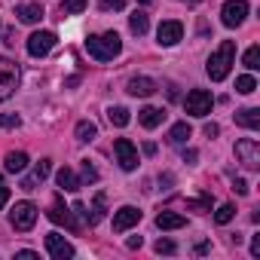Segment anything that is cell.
I'll list each match as a JSON object with an SVG mask.
<instances>
[{
  "label": "cell",
  "mask_w": 260,
  "mask_h": 260,
  "mask_svg": "<svg viewBox=\"0 0 260 260\" xmlns=\"http://www.w3.org/2000/svg\"><path fill=\"white\" fill-rule=\"evenodd\" d=\"M104 214H107V196H104V193H98V196H95V202H92V208H86V223H89V226H95Z\"/></svg>",
  "instance_id": "obj_20"
},
{
  "label": "cell",
  "mask_w": 260,
  "mask_h": 260,
  "mask_svg": "<svg viewBox=\"0 0 260 260\" xmlns=\"http://www.w3.org/2000/svg\"><path fill=\"white\" fill-rule=\"evenodd\" d=\"M236 122H239L242 128H251V132H257V128H260V110H257V107L236 110Z\"/></svg>",
  "instance_id": "obj_18"
},
{
  "label": "cell",
  "mask_w": 260,
  "mask_h": 260,
  "mask_svg": "<svg viewBox=\"0 0 260 260\" xmlns=\"http://www.w3.org/2000/svg\"><path fill=\"white\" fill-rule=\"evenodd\" d=\"M128 248H141V236H132V239H128Z\"/></svg>",
  "instance_id": "obj_41"
},
{
  "label": "cell",
  "mask_w": 260,
  "mask_h": 260,
  "mask_svg": "<svg viewBox=\"0 0 260 260\" xmlns=\"http://www.w3.org/2000/svg\"><path fill=\"white\" fill-rule=\"evenodd\" d=\"M251 257H260V236L251 239Z\"/></svg>",
  "instance_id": "obj_37"
},
{
  "label": "cell",
  "mask_w": 260,
  "mask_h": 260,
  "mask_svg": "<svg viewBox=\"0 0 260 260\" xmlns=\"http://www.w3.org/2000/svg\"><path fill=\"white\" fill-rule=\"evenodd\" d=\"M184 162H196V150H187L184 153Z\"/></svg>",
  "instance_id": "obj_43"
},
{
  "label": "cell",
  "mask_w": 260,
  "mask_h": 260,
  "mask_svg": "<svg viewBox=\"0 0 260 260\" xmlns=\"http://www.w3.org/2000/svg\"><path fill=\"white\" fill-rule=\"evenodd\" d=\"M10 202V187H0V208Z\"/></svg>",
  "instance_id": "obj_38"
},
{
  "label": "cell",
  "mask_w": 260,
  "mask_h": 260,
  "mask_svg": "<svg viewBox=\"0 0 260 260\" xmlns=\"http://www.w3.org/2000/svg\"><path fill=\"white\" fill-rule=\"evenodd\" d=\"M16 16H19V22H25V25H37V22L43 19V7H40V4H22V7H16Z\"/></svg>",
  "instance_id": "obj_16"
},
{
  "label": "cell",
  "mask_w": 260,
  "mask_h": 260,
  "mask_svg": "<svg viewBox=\"0 0 260 260\" xmlns=\"http://www.w3.org/2000/svg\"><path fill=\"white\" fill-rule=\"evenodd\" d=\"M175 251H178L175 242H169V239H159L156 242V254H175Z\"/></svg>",
  "instance_id": "obj_35"
},
{
  "label": "cell",
  "mask_w": 260,
  "mask_h": 260,
  "mask_svg": "<svg viewBox=\"0 0 260 260\" xmlns=\"http://www.w3.org/2000/svg\"><path fill=\"white\" fill-rule=\"evenodd\" d=\"M211 104H214V98H211V92H205V89H193V92H187V98H184V110H187L190 116H208V113H211Z\"/></svg>",
  "instance_id": "obj_3"
},
{
  "label": "cell",
  "mask_w": 260,
  "mask_h": 260,
  "mask_svg": "<svg viewBox=\"0 0 260 260\" xmlns=\"http://www.w3.org/2000/svg\"><path fill=\"white\" fill-rule=\"evenodd\" d=\"M245 16H248V4H245V0H226L223 10H220V22L226 28H239L245 22Z\"/></svg>",
  "instance_id": "obj_9"
},
{
  "label": "cell",
  "mask_w": 260,
  "mask_h": 260,
  "mask_svg": "<svg viewBox=\"0 0 260 260\" xmlns=\"http://www.w3.org/2000/svg\"><path fill=\"white\" fill-rule=\"evenodd\" d=\"M236 159H239L245 169L257 172V169H260V144H257L254 138H242V141H236Z\"/></svg>",
  "instance_id": "obj_6"
},
{
  "label": "cell",
  "mask_w": 260,
  "mask_h": 260,
  "mask_svg": "<svg viewBox=\"0 0 260 260\" xmlns=\"http://www.w3.org/2000/svg\"><path fill=\"white\" fill-rule=\"evenodd\" d=\"M187 220H184V214H178V211H159L156 214V226L159 230H181Z\"/></svg>",
  "instance_id": "obj_21"
},
{
  "label": "cell",
  "mask_w": 260,
  "mask_h": 260,
  "mask_svg": "<svg viewBox=\"0 0 260 260\" xmlns=\"http://www.w3.org/2000/svg\"><path fill=\"white\" fill-rule=\"evenodd\" d=\"M74 135H77V141L89 144V141H95V135H98V125H95V122H89V119H80V122H77V128H74Z\"/></svg>",
  "instance_id": "obj_22"
},
{
  "label": "cell",
  "mask_w": 260,
  "mask_h": 260,
  "mask_svg": "<svg viewBox=\"0 0 260 260\" xmlns=\"http://www.w3.org/2000/svg\"><path fill=\"white\" fill-rule=\"evenodd\" d=\"M55 43H58V37H55L52 31H34V34L28 37V52H31L34 58H43V55L52 52Z\"/></svg>",
  "instance_id": "obj_8"
},
{
  "label": "cell",
  "mask_w": 260,
  "mask_h": 260,
  "mask_svg": "<svg viewBox=\"0 0 260 260\" xmlns=\"http://www.w3.org/2000/svg\"><path fill=\"white\" fill-rule=\"evenodd\" d=\"M107 119H110V125L122 128V125H128V119H132V116H128L125 107H110V110H107Z\"/></svg>",
  "instance_id": "obj_26"
},
{
  "label": "cell",
  "mask_w": 260,
  "mask_h": 260,
  "mask_svg": "<svg viewBox=\"0 0 260 260\" xmlns=\"http://www.w3.org/2000/svg\"><path fill=\"white\" fill-rule=\"evenodd\" d=\"M233 190H236L239 196H245V193H248V181H242V178H236V184H233Z\"/></svg>",
  "instance_id": "obj_36"
},
{
  "label": "cell",
  "mask_w": 260,
  "mask_h": 260,
  "mask_svg": "<svg viewBox=\"0 0 260 260\" xmlns=\"http://www.w3.org/2000/svg\"><path fill=\"white\" fill-rule=\"evenodd\" d=\"M83 181H86V184H95V181H98V172H95V166H92L89 159H83Z\"/></svg>",
  "instance_id": "obj_34"
},
{
  "label": "cell",
  "mask_w": 260,
  "mask_h": 260,
  "mask_svg": "<svg viewBox=\"0 0 260 260\" xmlns=\"http://www.w3.org/2000/svg\"><path fill=\"white\" fill-rule=\"evenodd\" d=\"M86 52L95 58V61H113L119 52H122V40L116 31H107V34H89L86 37Z\"/></svg>",
  "instance_id": "obj_1"
},
{
  "label": "cell",
  "mask_w": 260,
  "mask_h": 260,
  "mask_svg": "<svg viewBox=\"0 0 260 260\" xmlns=\"http://www.w3.org/2000/svg\"><path fill=\"white\" fill-rule=\"evenodd\" d=\"M25 166H28V153H22V150H16V153H7V159H4V169L7 172H25Z\"/></svg>",
  "instance_id": "obj_24"
},
{
  "label": "cell",
  "mask_w": 260,
  "mask_h": 260,
  "mask_svg": "<svg viewBox=\"0 0 260 260\" xmlns=\"http://www.w3.org/2000/svg\"><path fill=\"white\" fill-rule=\"evenodd\" d=\"M125 89H128V95H135V98H147V95H153L159 86H156V80H150V77H132Z\"/></svg>",
  "instance_id": "obj_15"
},
{
  "label": "cell",
  "mask_w": 260,
  "mask_h": 260,
  "mask_svg": "<svg viewBox=\"0 0 260 260\" xmlns=\"http://www.w3.org/2000/svg\"><path fill=\"white\" fill-rule=\"evenodd\" d=\"M0 125H4V128H19L22 125V116L19 113H4V116H0Z\"/></svg>",
  "instance_id": "obj_33"
},
{
  "label": "cell",
  "mask_w": 260,
  "mask_h": 260,
  "mask_svg": "<svg viewBox=\"0 0 260 260\" xmlns=\"http://www.w3.org/2000/svg\"><path fill=\"white\" fill-rule=\"evenodd\" d=\"M184 4H202V0H184Z\"/></svg>",
  "instance_id": "obj_44"
},
{
  "label": "cell",
  "mask_w": 260,
  "mask_h": 260,
  "mask_svg": "<svg viewBox=\"0 0 260 260\" xmlns=\"http://www.w3.org/2000/svg\"><path fill=\"white\" fill-rule=\"evenodd\" d=\"M49 220H52V223H58V226H68L71 233H77L74 214H71V208L61 202V196H55V199H52V205H49Z\"/></svg>",
  "instance_id": "obj_11"
},
{
  "label": "cell",
  "mask_w": 260,
  "mask_h": 260,
  "mask_svg": "<svg viewBox=\"0 0 260 260\" xmlns=\"http://www.w3.org/2000/svg\"><path fill=\"white\" fill-rule=\"evenodd\" d=\"M16 257H22V260H37V251H19Z\"/></svg>",
  "instance_id": "obj_40"
},
{
  "label": "cell",
  "mask_w": 260,
  "mask_h": 260,
  "mask_svg": "<svg viewBox=\"0 0 260 260\" xmlns=\"http://www.w3.org/2000/svg\"><path fill=\"white\" fill-rule=\"evenodd\" d=\"M187 208L205 214V211H211V199H187Z\"/></svg>",
  "instance_id": "obj_31"
},
{
  "label": "cell",
  "mask_w": 260,
  "mask_h": 260,
  "mask_svg": "<svg viewBox=\"0 0 260 260\" xmlns=\"http://www.w3.org/2000/svg\"><path fill=\"white\" fill-rule=\"evenodd\" d=\"M245 68H248V71H257V68H260V46H251V49L245 52Z\"/></svg>",
  "instance_id": "obj_29"
},
{
  "label": "cell",
  "mask_w": 260,
  "mask_h": 260,
  "mask_svg": "<svg viewBox=\"0 0 260 260\" xmlns=\"http://www.w3.org/2000/svg\"><path fill=\"white\" fill-rule=\"evenodd\" d=\"M125 7V0H98V10H104V13H119Z\"/></svg>",
  "instance_id": "obj_32"
},
{
  "label": "cell",
  "mask_w": 260,
  "mask_h": 260,
  "mask_svg": "<svg viewBox=\"0 0 260 260\" xmlns=\"http://www.w3.org/2000/svg\"><path fill=\"white\" fill-rule=\"evenodd\" d=\"M89 0H64L61 4V16H74V13H83Z\"/></svg>",
  "instance_id": "obj_28"
},
{
  "label": "cell",
  "mask_w": 260,
  "mask_h": 260,
  "mask_svg": "<svg viewBox=\"0 0 260 260\" xmlns=\"http://www.w3.org/2000/svg\"><path fill=\"white\" fill-rule=\"evenodd\" d=\"M113 153H116V162L125 172H135L138 169V150H135V144L128 141V138H116L113 141Z\"/></svg>",
  "instance_id": "obj_7"
},
{
  "label": "cell",
  "mask_w": 260,
  "mask_h": 260,
  "mask_svg": "<svg viewBox=\"0 0 260 260\" xmlns=\"http://www.w3.org/2000/svg\"><path fill=\"white\" fill-rule=\"evenodd\" d=\"M141 4H153V0H141Z\"/></svg>",
  "instance_id": "obj_45"
},
{
  "label": "cell",
  "mask_w": 260,
  "mask_h": 260,
  "mask_svg": "<svg viewBox=\"0 0 260 260\" xmlns=\"http://www.w3.org/2000/svg\"><path fill=\"white\" fill-rule=\"evenodd\" d=\"M162 119H166V110H159V107H144V110H138V122H141L144 128H156V125H162Z\"/></svg>",
  "instance_id": "obj_19"
},
{
  "label": "cell",
  "mask_w": 260,
  "mask_h": 260,
  "mask_svg": "<svg viewBox=\"0 0 260 260\" xmlns=\"http://www.w3.org/2000/svg\"><path fill=\"white\" fill-rule=\"evenodd\" d=\"M46 251H49L52 260H71L74 257V245L64 242V236H58V233H49L46 236Z\"/></svg>",
  "instance_id": "obj_12"
},
{
  "label": "cell",
  "mask_w": 260,
  "mask_h": 260,
  "mask_svg": "<svg viewBox=\"0 0 260 260\" xmlns=\"http://www.w3.org/2000/svg\"><path fill=\"white\" fill-rule=\"evenodd\" d=\"M10 223H13V230L28 233V230L37 223V205H34V202H16V208H13V214H10Z\"/></svg>",
  "instance_id": "obj_4"
},
{
  "label": "cell",
  "mask_w": 260,
  "mask_h": 260,
  "mask_svg": "<svg viewBox=\"0 0 260 260\" xmlns=\"http://www.w3.org/2000/svg\"><path fill=\"white\" fill-rule=\"evenodd\" d=\"M128 28H132V34L144 37V34H147V28H150V22H147V13L135 10V13H132V19H128Z\"/></svg>",
  "instance_id": "obj_25"
},
{
  "label": "cell",
  "mask_w": 260,
  "mask_h": 260,
  "mask_svg": "<svg viewBox=\"0 0 260 260\" xmlns=\"http://www.w3.org/2000/svg\"><path fill=\"white\" fill-rule=\"evenodd\" d=\"M233 214H236V208H233V205H220V208L214 211V220L223 226V223H230V220H233Z\"/></svg>",
  "instance_id": "obj_30"
},
{
  "label": "cell",
  "mask_w": 260,
  "mask_h": 260,
  "mask_svg": "<svg viewBox=\"0 0 260 260\" xmlns=\"http://www.w3.org/2000/svg\"><path fill=\"white\" fill-rule=\"evenodd\" d=\"M141 220V211L135 205H122L116 214H113V233H125L128 226H135Z\"/></svg>",
  "instance_id": "obj_13"
},
{
  "label": "cell",
  "mask_w": 260,
  "mask_h": 260,
  "mask_svg": "<svg viewBox=\"0 0 260 260\" xmlns=\"http://www.w3.org/2000/svg\"><path fill=\"white\" fill-rule=\"evenodd\" d=\"M156 40H159V46H175V43H181V40H184V25L175 22V19L162 22L159 31H156Z\"/></svg>",
  "instance_id": "obj_10"
},
{
  "label": "cell",
  "mask_w": 260,
  "mask_h": 260,
  "mask_svg": "<svg viewBox=\"0 0 260 260\" xmlns=\"http://www.w3.org/2000/svg\"><path fill=\"white\" fill-rule=\"evenodd\" d=\"M49 172H52V159H40V162L34 166V172L22 181V190H37V184H43V181L49 178Z\"/></svg>",
  "instance_id": "obj_14"
},
{
  "label": "cell",
  "mask_w": 260,
  "mask_h": 260,
  "mask_svg": "<svg viewBox=\"0 0 260 260\" xmlns=\"http://www.w3.org/2000/svg\"><path fill=\"white\" fill-rule=\"evenodd\" d=\"M233 64H236V43H233V40H223V43L217 46V52L208 58L205 71H208V77H211L214 83H220V80H226V74H230Z\"/></svg>",
  "instance_id": "obj_2"
},
{
  "label": "cell",
  "mask_w": 260,
  "mask_h": 260,
  "mask_svg": "<svg viewBox=\"0 0 260 260\" xmlns=\"http://www.w3.org/2000/svg\"><path fill=\"white\" fill-rule=\"evenodd\" d=\"M55 181H58V187H61V190H68V193H77V190L83 187V181H80V178L74 175V169H68V166H61V169H58Z\"/></svg>",
  "instance_id": "obj_17"
},
{
  "label": "cell",
  "mask_w": 260,
  "mask_h": 260,
  "mask_svg": "<svg viewBox=\"0 0 260 260\" xmlns=\"http://www.w3.org/2000/svg\"><path fill=\"white\" fill-rule=\"evenodd\" d=\"M7 46H16V31H7Z\"/></svg>",
  "instance_id": "obj_42"
},
{
  "label": "cell",
  "mask_w": 260,
  "mask_h": 260,
  "mask_svg": "<svg viewBox=\"0 0 260 260\" xmlns=\"http://www.w3.org/2000/svg\"><path fill=\"white\" fill-rule=\"evenodd\" d=\"M190 135H193L190 122H175V125L169 128V144H184V141H187Z\"/></svg>",
  "instance_id": "obj_23"
},
{
  "label": "cell",
  "mask_w": 260,
  "mask_h": 260,
  "mask_svg": "<svg viewBox=\"0 0 260 260\" xmlns=\"http://www.w3.org/2000/svg\"><path fill=\"white\" fill-rule=\"evenodd\" d=\"M19 86V64L10 58H0V101H7Z\"/></svg>",
  "instance_id": "obj_5"
},
{
  "label": "cell",
  "mask_w": 260,
  "mask_h": 260,
  "mask_svg": "<svg viewBox=\"0 0 260 260\" xmlns=\"http://www.w3.org/2000/svg\"><path fill=\"white\" fill-rule=\"evenodd\" d=\"M257 89V80L251 77V74H245V77H239L236 80V92H242V95H251Z\"/></svg>",
  "instance_id": "obj_27"
},
{
  "label": "cell",
  "mask_w": 260,
  "mask_h": 260,
  "mask_svg": "<svg viewBox=\"0 0 260 260\" xmlns=\"http://www.w3.org/2000/svg\"><path fill=\"white\" fill-rule=\"evenodd\" d=\"M217 132H220V128H217V125H214V122H205V135H208V138H214V135H217Z\"/></svg>",
  "instance_id": "obj_39"
}]
</instances>
